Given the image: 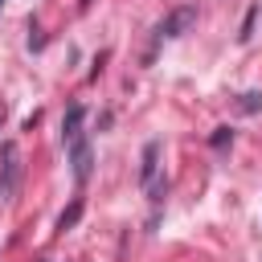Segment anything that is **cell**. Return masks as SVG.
Listing matches in <instances>:
<instances>
[{"label": "cell", "mask_w": 262, "mask_h": 262, "mask_svg": "<svg viewBox=\"0 0 262 262\" xmlns=\"http://www.w3.org/2000/svg\"><path fill=\"white\" fill-rule=\"evenodd\" d=\"M16 188H20V147L0 143V192L16 196Z\"/></svg>", "instance_id": "cell-1"}, {"label": "cell", "mask_w": 262, "mask_h": 262, "mask_svg": "<svg viewBox=\"0 0 262 262\" xmlns=\"http://www.w3.org/2000/svg\"><path fill=\"white\" fill-rule=\"evenodd\" d=\"M192 25H196V4H180V8H172V12L160 20L156 37H184Z\"/></svg>", "instance_id": "cell-2"}, {"label": "cell", "mask_w": 262, "mask_h": 262, "mask_svg": "<svg viewBox=\"0 0 262 262\" xmlns=\"http://www.w3.org/2000/svg\"><path fill=\"white\" fill-rule=\"evenodd\" d=\"M70 164H74V180L86 184L90 180V143H86V135H78L70 143Z\"/></svg>", "instance_id": "cell-3"}, {"label": "cell", "mask_w": 262, "mask_h": 262, "mask_svg": "<svg viewBox=\"0 0 262 262\" xmlns=\"http://www.w3.org/2000/svg\"><path fill=\"white\" fill-rule=\"evenodd\" d=\"M82 119H86V106L74 102V106L66 111V119H61V139H66V143H74V139L82 135Z\"/></svg>", "instance_id": "cell-4"}, {"label": "cell", "mask_w": 262, "mask_h": 262, "mask_svg": "<svg viewBox=\"0 0 262 262\" xmlns=\"http://www.w3.org/2000/svg\"><path fill=\"white\" fill-rule=\"evenodd\" d=\"M156 160H160V143H143V164H139V184H151L156 180Z\"/></svg>", "instance_id": "cell-5"}, {"label": "cell", "mask_w": 262, "mask_h": 262, "mask_svg": "<svg viewBox=\"0 0 262 262\" xmlns=\"http://www.w3.org/2000/svg\"><path fill=\"white\" fill-rule=\"evenodd\" d=\"M78 217H82V201H74V205H70V209H66L61 217H57V229H70V225H74Z\"/></svg>", "instance_id": "cell-6"}, {"label": "cell", "mask_w": 262, "mask_h": 262, "mask_svg": "<svg viewBox=\"0 0 262 262\" xmlns=\"http://www.w3.org/2000/svg\"><path fill=\"white\" fill-rule=\"evenodd\" d=\"M237 106H242L246 115H254V111L262 106V94H258V90H250V94H242V102H237Z\"/></svg>", "instance_id": "cell-7"}, {"label": "cell", "mask_w": 262, "mask_h": 262, "mask_svg": "<svg viewBox=\"0 0 262 262\" xmlns=\"http://www.w3.org/2000/svg\"><path fill=\"white\" fill-rule=\"evenodd\" d=\"M229 139H233V131H229V127H217V131H213V139H209V143H213V147H225V143H229Z\"/></svg>", "instance_id": "cell-8"}, {"label": "cell", "mask_w": 262, "mask_h": 262, "mask_svg": "<svg viewBox=\"0 0 262 262\" xmlns=\"http://www.w3.org/2000/svg\"><path fill=\"white\" fill-rule=\"evenodd\" d=\"M0 4H4V0H0Z\"/></svg>", "instance_id": "cell-9"}]
</instances>
